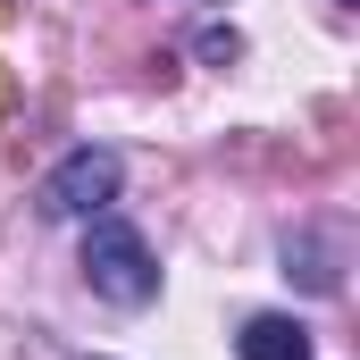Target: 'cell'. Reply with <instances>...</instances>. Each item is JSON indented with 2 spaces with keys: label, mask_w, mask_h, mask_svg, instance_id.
I'll use <instances>...</instances> for the list:
<instances>
[{
  "label": "cell",
  "mask_w": 360,
  "mask_h": 360,
  "mask_svg": "<svg viewBox=\"0 0 360 360\" xmlns=\"http://www.w3.org/2000/svg\"><path fill=\"white\" fill-rule=\"evenodd\" d=\"M117 184H126V160H117L109 143H76L51 176L34 184V210H42L51 226H68V218H101V210L117 201Z\"/></svg>",
  "instance_id": "7a4b0ae2"
},
{
  "label": "cell",
  "mask_w": 360,
  "mask_h": 360,
  "mask_svg": "<svg viewBox=\"0 0 360 360\" xmlns=\"http://www.w3.org/2000/svg\"><path fill=\"white\" fill-rule=\"evenodd\" d=\"M193 59L226 68V59H243V34H235V25H201V34H193Z\"/></svg>",
  "instance_id": "5b68a950"
},
{
  "label": "cell",
  "mask_w": 360,
  "mask_h": 360,
  "mask_svg": "<svg viewBox=\"0 0 360 360\" xmlns=\"http://www.w3.org/2000/svg\"><path fill=\"white\" fill-rule=\"evenodd\" d=\"M285 276H302L310 293H335V285H344V276H335V260L319 252V235H310V226H302V235H285Z\"/></svg>",
  "instance_id": "277c9868"
},
{
  "label": "cell",
  "mask_w": 360,
  "mask_h": 360,
  "mask_svg": "<svg viewBox=\"0 0 360 360\" xmlns=\"http://www.w3.org/2000/svg\"><path fill=\"white\" fill-rule=\"evenodd\" d=\"M235 352H243V360H319V344H310V327H302V319H285V310H260V319H243Z\"/></svg>",
  "instance_id": "3957f363"
},
{
  "label": "cell",
  "mask_w": 360,
  "mask_h": 360,
  "mask_svg": "<svg viewBox=\"0 0 360 360\" xmlns=\"http://www.w3.org/2000/svg\"><path fill=\"white\" fill-rule=\"evenodd\" d=\"M84 285L109 302V310H151L160 302V260H151V243H143V226H126L117 210H101L84 218Z\"/></svg>",
  "instance_id": "6da1fadb"
},
{
  "label": "cell",
  "mask_w": 360,
  "mask_h": 360,
  "mask_svg": "<svg viewBox=\"0 0 360 360\" xmlns=\"http://www.w3.org/2000/svg\"><path fill=\"white\" fill-rule=\"evenodd\" d=\"M335 8H352V0H335Z\"/></svg>",
  "instance_id": "8992f818"
}]
</instances>
